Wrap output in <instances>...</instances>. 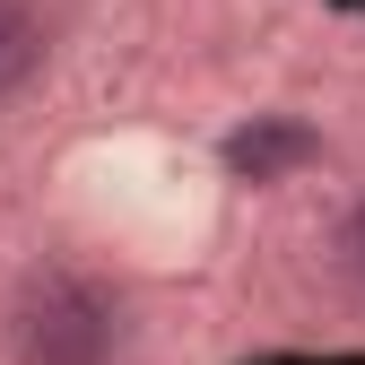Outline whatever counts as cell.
Wrapping results in <instances>:
<instances>
[{
    "instance_id": "6da1fadb",
    "label": "cell",
    "mask_w": 365,
    "mask_h": 365,
    "mask_svg": "<svg viewBox=\"0 0 365 365\" xmlns=\"http://www.w3.org/2000/svg\"><path fill=\"white\" fill-rule=\"evenodd\" d=\"M113 348H122L113 304L78 279H53L18 313V365H113Z\"/></svg>"
},
{
    "instance_id": "7a4b0ae2",
    "label": "cell",
    "mask_w": 365,
    "mask_h": 365,
    "mask_svg": "<svg viewBox=\"0 0 365 365\" xmlns=\"http://www.w3.org/2000/svg\"><path fill=\"white\" fill-rule=\"evenodd\" d=\"M304 157H313V130H296V122H261V130H235V140H226V165L252 174V182H269L279 165H304Z\"/></svg>"
},
{
    "instance_id": "3957f363",
    "label": "cell",
    "mask_w": 365,
    "mask_h": 365,
    "mask_svg": "<svg viewBox=\"0 0 365 365\" xmlns=\"http://www.w3.org/2000/svg\"><path fill=\"white\" fill-rule=\"evenodd\" d=\"M35 61H43V26L18 9V0H0V96H9V87H26Z\"/></svg>"
},
{
    "instance_id": "277c9868",
    "label": "cell",
    "mask_w": 365,
    "mask_h": 365,
    "mask_svg": "<svg viewBox=\"0 0 365 365\" xmlns=\"http://www.w3.org/2000/svg\"><path fill=\"white\" fill-rule=\"evenodd\" d=\"M348 261H356V279H365V209L348 217Z\"/></svg>"
}]
</instances>
